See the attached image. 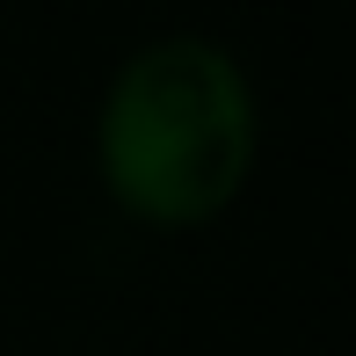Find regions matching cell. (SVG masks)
I'll list each match as a JSON object with an SVG mask.
<instances>
[{"mask_svg":"<svg viewBox=\"0 0 356 356\" xmlns=\"http://www.w3.org/2000/svg\"><path fill=\"white\" fill-rule=\"evenodd\" d=\"M102 182L138 218L197 225L248 182L254 95L240 58L211 37H160L117 66L102 95Z\"/></svg>","mask_w":356,"mask_h":356,"instance_id":"6da1fadb","label":"cell"}]
</instances>
